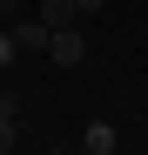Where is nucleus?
I'll list each match as a JSON object with an SVG mask.
<instances>
[{
  "mask_svg": "<svg viewBox=\"0 0 148 155\" xmlns=\"http://www.w3.org/2000/svg\"><path fill=\"white\" fill-rule=\"evenodd\" d=\"M47 61H54V68H81V61H88L81 27H47Z\"/></svg>",
  "mask_w": 148,
  "mask_h": 155,
  "instance_id": "nucleus-1",
  "label": "nucleus"
},
{
  "mask_svg": "<svg viewBox=\"0 0 148 155\" xmlns=\"http://www.w3.org/2000/svg\"><path fill=\"white\" fill-rule=\"evenodd\" d=\"M14 34V47H20V54H47V20L34 14V20H20V27H7Z\"/></svg>",
  "mask_w": 148,
  "mask_h": 155,
  "instance_id": "nucleus-2",
  "label": "nucleus"
},
{
  "mask_svg": "<svg viewBox=\"0 0 148 155\" xmlns=\"http://www.w3.org/2000/svg\"><path fill=\"white\" fill-rule=\"evenodd\" d=\"M14 54H20V47H14V34H0V68H7Z\"/></svg>",
  "mask_w": 148,
  "mask_h": 155,
  "instance_id": "nucleus-4",
  "label": "nucleus"
},
{
  "mask_svg": "<svg viewBox=\"0 0 148 155\" xmlns=\"http://www.w3.org/2000/svg\"><path fill=\"white\" fill-rule=\"evenodd\" d=\"M74 7H81V14H101V7H108V0H74Z\"/></svg>",
  "mask_w": 148,
  "mask_h": 155,
  "instance_id": "nucleus-5",
  "label": "nucleus"
},
{
  "mask_svg": "<svg viewBox=\"0 0 148 155\" xmlns=\"http://www.w3.org/2000/svg\"><path fill=\"white\" fill-rule=\"evenodd\" d=\"M40 20H47V27H74L81 7H74V0H40Z\"/></svg>",
  "mask_w": 148,
  "mask_h": 155,
  "instance_id": "nucleus-3",
  "label": "nucleus"
}]
</instances>
